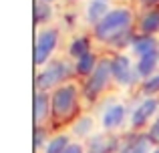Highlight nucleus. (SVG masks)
Masks as SVG:
<instances>
[{"instance_id": "obj_1", "label": "nucleus", "mask_w": 159, "mask_h": 153, "mask_svg": "<svg viewBox=\"0 0 159 153\" xmlns=\"http://www.w3.org/2000/svg\"><path fill=\"white\" fill-rule=\"evenodd\" d=\"M133 10L127 6H113V10L109 12L105 18L93 26V34L99 43L111 44L117 48L131 47L135 40V32H133Z\"/></svg>"}, {"instance_id": "obj_2", "label": "nucleus", "mask_w": 159, "mask_h": 153, "mask_svg": "<svg viewBox=\"0 0 159 153\" xmlns=\"http://www.w3.org/2000/svg\"><path fill=\"white\" fill-rule=\"evenodd\" d=\"M79 97L81 93L77 83H65L58 89H54L51 93V119L54 123H66L69 119H73L79 111Z\"/></svg>"}, {"instance_id": "obj_3", "label": "nucleus", "mask_w": 159, "mask_h": 153, "mask_svg": "<svg viewBox=\"0 0 159 153\" xmlns=\"http://www.w3.org/2000/svg\"><path fill=\"white\" fill-rule=\"evenodd\" d=\"M75 75V67L66 59H52L48 65H44L34 77L36 91H44L51 93V89H58L61 85H65L66 79Z\"/></svg>"}, {"instance_id": "obj_4", "label": "nucleus", "mask_w": 159, "mask_h": 153, "mask_svg": "<svg viewBox=\"0 0 159 153\" xmlns=\"http://www.w3.org/2000/svg\"><path fill=\"white\" fill-rule=\"evenodd\" d=\"M113 81L111 73V59H101L97 65V69L93 71V75L87 77L85 85H83V95L89 101H97L99 95H103L107 91L109 83Z\"/></svg>"}, {"instance_id": "obj_5", "label": "nucleus", "mask_w": 159, "mask_h": 153, "mask_svg": "<svg viewBox=\"0 0 159 153\" xmlns=\"http://www.w3.org/2000/svg\"><path fill=\"white\" fill-rule=\"evenodd\" d=\"M58 47V30L54 26H43L36 32L34 40V65L43 69L52 61V52Z\"/></svg>"}, {"instance_id": "obj_6", "label": "nucleus", "mask_w": 159, "mask_h": 153, "mask_svg": "<svg viewBox=\"0 0 159 153\" xmlns=\"http://www.w3.org/2000/svg\"><path fill=\"white\" fill-rule=\"evenodd\" d=\"M111 73H113V81L119 87H133L141 81L137 75L133 56H129L127 52H117L111 56Z\"/></svg>"}, {"instance_id": "obj_7", "label": "nucleus", "mask_w": 159, "mask_h": 153, "mask_svg": "<svg viewBox=\"0 0 159 153\" xmlns=\"http://www.w3.org/2000/svg\"><path fill=\"white\" fill-rule=\"evenodd\" d=\"M157 111H159V97H143L131 111V117H129L131 129L139 131L145 125H149V121L153 119Z\"/></svg>"}, {"instance_id": "obj_8", "label": "nucleus", "mask_w": 159, "mask_h": 153, "mask_svg": "<svg viewBox=\"0 0 159 153\" xmlns=\"http://www.w3.org/2000/svg\"><path fill=\"white\" fill-rule=\"evenodd\" d=\"M123 143L119 141V137L107 133H93L87 139L85 151L87 153H119Z\"/></svg>"}, {"instance_id": "obj_9", "label": "nucleus", "mask_w": 159, "mask_h": 153, "mask_svg": "<svg viewBox=\"0 0 159 153\" xmlns=\"http://www.w3.org/2000/svg\"><path fill=\"white\" fill-rule=\"evenodd\" d=\"M127 121V107L123 103H111L103 109L101 115V127L103 131H117L123 127V123Z\"/></svg>"}, {"instance_id": "obj_10", "label": "nucleus", "mask_w": 159, "mask_h": 153, "mask_svg": "<svg viewBox=\"0 0 159 153\" xmlns=\"http://www.w3.org/2000/svg\"><path fill=\"white\" fill-rule=\"evenodd\" d=\"M111 10H113L111 0H89V4L85 8V18L91 26H97Z\"/></svg>"}, {"instance_id": "obj_11", "label": "nucleus", "mask_w": 159, "mask_h": 153, "mask_svg": "<svg viewBox=\"0 0 159 153\" xmlns=\"http://www.w3.org/2000/svg\"><path fill=\"white\" fill-rule=\"evenodd\" d=\"M51 115H52L51 93L36 91V95H34V125H47Z\"/></svg>"}, {"instance_id": "obj_12", "label": "nucleus", "mask_w": 159, "mask_h": 153, "mask_svg": "<svg viewBox=\"0 0 159 153\" xmlns=\"http://www.w3.org/2000/svg\"><path fill=\"white\" fill-rule=\"evenodd\" d=\"M135 69H137V75H139L141 81H145V79L157 75V69H159V51L149 52V55L137 59Z\"/></svg>"}, {"instance_id": "obj_13", "label": "nucleus", "mask_w": 159, "mask_h": 153, "mask_svg": "<svg viewBox=\"0 0 159 153\" xmlns=\"http://www.w3.org/2000/svg\"><path fill=\"white\" fill-rule=\"evenodd\" d=\"M155 51H159V40L155 36H149V34H137L133 44H131V52L137 59L149 55V52H155Z\"/></svg>"}, {"instance_id": "obj_14", "label": "nucleus", "mask_w": 159, "mask_h": 153, "mask_svg": "<svg viewBox=\"0 0 159 153\" xmlns=\"http://www.w3.org/2000/svg\"><path fill=\"white\" fill-rule=\"evenodd\" d=\"M95 129V117L93 115H79L70 125V135L77 139H89Z\"/></svg>"}, {"instance_id": "obj_15", "label": "nucleus", "mask_w": 159, "mask_h": 153, "mask_svg": "<svg viewBox=\"0 0 159 153\" xmlns=\"http://www.w3.org/2000/svg\"><path fill=\"white\" fill-rule=\"evenodd\" d=\"M139 32L141 34H149V36H155L159 32V8H151L141 16Z\"/></svg>"}, {"instance_id": "obj_16", "label": "nucleus", "mask_w": 159, "mask_h": 153, "mask_svg": "<svg viewBox=\"0 0 159 153\" xmlns=\"http://www.w3.org/2000/svg\"><path fill=\"white\" fill-rule=\"evenodd\" d=\"M99 56L95 55L93 51L89 52V55H85V56H81L79 61H75V75H79V77H91L93 75V71L97 69V65H99Z\"/></svg>"}, {"instance_id": "obj_17", "label": "nucleus", "mask_w": 159, "mask_h": 153, "mask_svg": "<svg viewBox=\"0 0 159 153\" xmlns=\"http://www.w3.org/2000/svg\"><path fill=\"white\" fill-rule=\"evenodd\" d=\"M89 52H91V38L89 36L81 34V36H75V38L70 40V44H69V56L70 59L79 61L81 56L89 55Z\"/></svg>"}, {"instance_id": "obj_18", "label": "nucleus", "mask_w": 159, "mask_h": 153, "mask_svg": "<svg viewBox=\"0 0 159 153\" xmlns=\"http://www.w3.org/2000/svg\"><path fill=\"white\" fill-rule=\"evenodd\" d=\"M70 143H73V139H70L69 133H57L48 139V143L43 149V153H65Z\"/></svg>"}, {"instance_id": "obj_19", "label": "nucleus", "mask_w": 159, "mask_h": 153, "mask_svg": "<svg viewBox=\"0 0 159 153\" xmlns=\"http://www.w3.org/2000/svg\"><path fill=\"white\" fill-rule=\"evenodd\" d=\"M129 147H131V153H153L157 145L151 141L147 133H139L129 141Z\"/></svg>"}, {"instance_id": "obj_20", "label": "nucleus", "mask_w": 159, "mask_h": 153, "mask_svg": "<svg viewBox=\"0 0 159 153\" xmlns=\"http://www.w3.org/2000/svg\"><path fill=\"white\" fill-rule=\"evenodd\" d=\"M52 4H48V2H43V0H36V4H34V22L39 24H47L48 26V20L52 18Z\"/></svg>"}, {"instance_id": "obj_21", "label": "nucleus", "mask_w": 159, "mask_h": 153, "mask_svg": "<svg viewBox=\"0 0 159 153\" xmlns=\"http://www.w3.org/2000/svg\"><path fill=\"white\" fill-rule=\"evenodd\" d=\"M141 95L143 97H157L159 95V73L149 79H145V81H141Z\"/></svg>"}, {"instance_id": "obj_22", "label": "nucleus", "mask_w": 159, "mask_h": 153, "mask_svg": "<svg viewBox=\"0 0 159 153\" xmlns=\"http://www.w3.org/2000/svg\"><path fill=\"white\" fill-rule=\"evenodd\" d=\"M48 133H51V129H48V125H34V145L36 149H44L48 143Z\"/></svg>"}, {"instance_id": "obj_23", "label": "nucleus", "mask_w": 159, "mask_h": 153, "mask_svg": "<svg viewBox=\"0 0 159 153\" xmlns=\"http://www.w3.org/2000/svg\"><path fill=\"white\" fill-rule=\"evenodd\" d=\"M147 135L151 137V141L155 143V145H159V117L155 119V121L149 125V129H147Z\"/></svg>"}, {"instance_id": "obj_24", "label": "nucleus", "mask_w": 159, "mask_h": 153, "mask_svg": "<svg viewBox=\"0 0 159 153\" xmlns=\"http://www.w3.org/2000/svg\"><path fill=\"white\" fill-rule=\"evenodd\" d=\"M65 153H87V151H85V145H83V143L73 141L69 147H66V151H65Z\"/></svg>"}, {"instance_id": "obj_25", "label": "nucleus", "mask_w": 159, "mask_h": 153, "mask_svg": "<svg viewBox=\"0 0 159 153\" xmlns=\"http://www.w3.org/2000/svg\"><path fill=\"white\" fill-rule=\"evenodd\" d=\"M139 2L143 4V6H157L159 0H139Z\"/></svg>"}, {"instance_id": "obj_26", "label": "nucleus", "mask_w": 159, "mask_h": 153, "mask_svg": "<svg viewBox=\"0 0 159 153\" xmlns=\"http://www.w3.org/2000/svg\"><path fill=\"white\" fill-rule=\"evenodd\" d=\"M43 2H48V4H52V2H54V0H43Z\"/></svg>"}, {"instance_id": "obj_27", "label": "nucleus", "mask_w": 159, "mask_h": 153, "mask_svg": "<svg viewBox=\"0 0 159 153\" xmlns=\"http://www.w3.org/2000/svg\"><path fill=\"white\" fill-rule=\"evenodd\" d=\"M153 153H159V145H157V147H155V151H153Z\"/></svg>"}]
</instances>
